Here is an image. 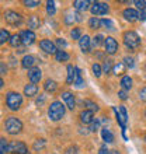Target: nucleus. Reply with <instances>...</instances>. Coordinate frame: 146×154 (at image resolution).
Returning a JSON list of instances; mask_svg holds the SVG:
<instances>
[{"instance_id": "ddd939ff", "label": "nucleus", "mask_w": 146, "mask_h": 154, "mask_svg": "<svg viewBox=\"0 0 146 154\" xmlns=\"http://www.w3.org/2000/svg\"><path fill=\"white\" fill-rule=\"evenodd\" d=\"M79 45H80V49L83 51L84 53L90 52V49H91V39H90L89 35H84V37H81L79 39Z\"/></svg>"}, {"instance_id": "a211bd4d", "label": "nucleus", "mask_w": 146, "mask_h": 154, "mask_svg": "<svg viewBox=\"0 0 146 154\" xmlns=\"http://www.w3.org/2000/svg\"><path fill=\"white\" fill-rule=\"evenodd\" d=\"M73 6H75V8L77 10V13H81V11L89 10L90 2L89 0H76V2H73Z\"/></svg>"}, {"instance_id": "72a5a7b5", "label": "nucleus", "mask_w": 146, "mask_h": 154, "mask_svg": "<svg viewBox=\"0 0 146 154\" xmlns=\"http://www.w3.org/2000/svg\"><path fill=\"white\" fill-rule=\"evenodd\" d=\"M7 149H8L7 140H6L4 137H2V139H0V154H4L6 151H7Z\"/></svg>"}, {"instance_id": "4d7b16f0", "label": "nucleus", "mask_w": 146, "mask_h": 154, "mask_svg": "<svg viewBox=\"0 0 146 154\" xmlns=\"http://www.w3.org/2000/svg\"><path fill=\"white\" fill-rule=\"evenodd\" d=\"M110 154H119V151H117V150H110Z\"/></svg>"}, {"instance_id": "39448f33", "label": "nucleus", "mask_w": 146, "mask_h": 154, "mask_svg": "<svg viewBox=\"0 0 146 154\" xmlns=\"http://www.w3.org/2000/svg\"><path fill=\"white\" fill-rule=\"evenodd\" d=\"M4 20L8 25H18L21 24V16L18 13L13 11V10H7L4 13Z\"/></svg>"}, {"instance_id": "f704fd0d", "label": "nucleus", "mask_w": 146, "mask_h": 154, "mask_svg": "<svg viewBox=\"0 0 146 154\" xmlns=\"http://www.w3.org/2000/svg\"><path fill=\"white\" fill-rule=\"evenodd\" d=\"M124 65H125V67H129V69H132L135 66V60H134V57H131V56H125L124 57Z\"/></svg>"}, {"instance_id": "3c124183", "label": "nucleus", "mask_w": 146, "mask_h": 154, "mask_svg": "<svg viewBox=\"0 0 146 154\" xmlns=\"http://www.w3.org/2000/svg\"><path fill=\"white\" fill-rule=\"evenodd\" d=\"M72 21H75L73 16H66V18H65V23H66V24H72Z\"/></svg>"}, {"instance_id": "c03bdc74", "label": "nucleus", "mask_w": 146, "mask_h": 154, "mask_svg": "<svg viewBox=\"0 0 146 154\" xmlns=\"http://www.w3.org/2000/svg\"><path fill=\"white\" fill-rule=\"evenodd\" d=\"M139 98H141L143 102H146V87H143V88L139 91Z\"/></svg>"}, {"instance_id": "c9c22d12", "label": "nucleus", "mask_w": 146, "mask_h": 154, "mask_svg": "<svg viewBox=\"0 0 146 154\" xmlns=\"http://www.w3.org/2000/svg\"><path fill=\"white\" fill-rule=\"evenodd\" d=\"M70 37H72L73 39H80L81 38V29L80 28H73L72 31H70Z\"/></svg>"}, {"instance_id": "412c9836", "label": "nucleus", "mask_w": 146, "mask_h": 154, "mask_svg": "<svg viewBox=\"0 0 146 154\" xmlns=\"http://www.w3.org/2000/svg\"><path fill=\"white\" fill-rule=\"evenodd\" d=\"M56 87H58L56 81L51 80V79H48V80L45 81V84H44V90L46 91V93H53V91L56 90Z\"/></svg>"}, {"instance_id": "49530a36", "label": "nucleus", "mask_w": 146, "mask_h": 154, "mask_svg": "<svg viewBox=\"0 0 146 154\" xmlns=\"http://www.w3.org/2000/svg\"><path fill=\"white\" fill-rule=\"evenodd\" d=\"M138 20H141V21L146 20V10H142V11L138 13Z\"/></svg>"}, {"instance_id": "9d476101", "label": "nucleus", "mask_w": 146, "mask_h": 154, "mask_svg": "<svg viewBox=\"0 0 146 154\" xmlns=\"http://www.w3.org/2000/svg\"><path fill=\"white\" fill-rule=\"evenodd\" d=\"M40 48L42 49L44 52L51 53V55H55V53L58 52L56 45L53 44V42H51V39H42L40 42Z\"/></svg>"}, {"instance_id": "6e6552de", "label": "nucleus", "mask_w": 146, "mask_h": 154, "mask_svg": "<svg viewBox=\"0 0 146 154\" xmlns=\"http://www.w3.org/2000/svg\"><path fill=\"white\" fill-rule=\"evenodd\" d=\"M114 111H115V115H117V121H118V123L121 125L122 130H125V128H126V121H128V115H126L125 106L121 105V106H119V111L115 109V108H114Z\"/></svg>"}, {"instance_id": "5701e85b", "label": "nucleus", "mask_w": 146, "mask_h": 154, "mask_svg": "<svg viewBox=\"0 0 146 154\" xmlns=\"http://www.w3.org/2000/svg\"><path fill=\"white\" fill-rule=\"evenodd\" d=\"M66 70H68L66 83H68V84H73V83H75V67H73L72 65H69L68 67H66Z\"/></svg>"}, {"instance_id": "f03ea898", "label": "nucleus", "mask_w": 146, "mask_h": 154, "mask_svg": "<svg viewBox=\"0 0 146 154\" xmlns=\"http://www.w3.org/2000/svg\"><path fill=\"white\" fill-rule=\"evenodd\" d=\"M4 128H6V132L8 134H17L20 133L21 129H23V122L16 116H10L7 118V121L4 122Z\"/></svg>"}, {"instance_id": "e433bc0d", "label": "nucleus", "mask_w": 146, "mask_h": 154, "mask_svg": "<svg viewBox=\"0 0 146 154\" xmlns=\"http://www.w3.org/2000/svg\"><path fill=\"white\" fill-rule=\"evenodd\" d=\"M114 66H113V60H104V65H103V72H104V73H108L110 70L113 69Z\"/></svg>"}, {"instance_id": "4be33fe9", "label": "nucleus", "mask_w": 146, "mask_h": 154, "mask_svg": "<svg viewBox=\"0 0 146 154\" xmlns=\"http://www.w3.org/2000/svg\"><path fill=\"white\" fill-rule=\"evenodd\" d=\"M73 84L76 85V87H81V85L84 84V81L81 79V73H80V69L79 67H75V83Z\"/></svg>"}, {"instance_id": "7c9ffc66", "label": "nucleus", "mask_w": 146, "mask_h": 154, "mask_svg": "<svg viewBox=\"0 0 146 154\" xmlns=\"http://www.w3.org/2000/svg\"><path fill=\"white\" fill-rule=\"evenodd\" d=\"M10 32L7 29H0V44H4L6 41H10Z\"/></svg>"}, {"instance_id": "37998d69", "label": "nucleus", "mask_w": 146, "mask_h": 154, "mask_svg": "<svg viewBox=\"0 0 146 154\" xmlns=\"http://www.w3.org/2000/svg\"><path fill=\"white\" fill-rule=\"evenodd\" d=\"M98 128H100V121H94L93 123H91V126H90V130H91V132H94V130H97Z\"/></svg>"}, {"instance_id": "4468645a", "label": "nucleus", "mask_w": 146, "mask_h": 154, "mask_svg": "<svg viewBox=\"0 0 146 154\" xmlns=\"http://www.w3.org/2000/svg\"><path fill=\"white\" fill-rule=\"evenodd\" d=\"M41 77H42V73H41L40 67H33V69L28 70V79L33 81V84L38 83L41 80Z\"/></svg>"}, {"instance_id": "aec40b11", "label": "nucleus", "mask_w": 146, "mask_h": 154, "mask_svg": "<svg viewBox=\"0 0 146 154\" xmlns=\"http://www.w3.org/2000/svg\"><path fill=\"white\" fill-rule=\"evenodd\" d=\"M40 25H41L40 17H36V16H31V17L28 18V28H30V31H33V29L40 28Z\"/></svg>"}, {"instance_id": "9b49d317", "label": "nucleus", "mask_w": 146, "mask_h": 154, "mask_svg": "<svg viewBox=\"0 0 146 154\" xmlns=\"http://www.w3.org/2000/svg\"><path fill=\"white\" fill-rule=\"evenodd\" d=\"M104 46H106V52L108 55H114L118 51V42L113 37H108L104 39Z\"/></svg>"}, {"instance_id": "603ef678", "label": "nucleus", "mask_w": 146, "mask_h": 154, "mask_svg": "<svg viewBox=\"0 0 146 154\" xmlns=\"http://www.w3.org/2000/svg\"><path fill=\"white\" fill-rule=\"evenodd\" d=\"M77 153V147H70L69 150L66 151V154H76Z\"/></svg>"}, {"instance_id": "bf43d9fd", "label": "nucleus", "mask_w": 146, "mask_h": 154, "mask_svg": "<svg viewBox=\"0 0 146 154\" xmlns=\"http://www.w3.org/2000/svg\"><path fill=\"white\" fill-rule=\"evenodd\" d=\"M145 115H146V112H145Z\"/></svg>"}, {"instance_id": "4c0bfd02", "label": "nucleus", "mask_w": 146, "mask_h": 154, "mask_svg": "<svg viewBox=\"0 0 146 154\" xmlns=\"http://www.w3.org/2000/svg\"><path fill=\"white\" fill-rule=\"evenodd\" d=\"M101 27H104V28H108V29H114L113 21L108 20V18H104V20H101Z\"/></svg>"}, {"instance_id": "f3484780", "label": "nucleus", "mask_w": 146, "mask_h": 154, "mask_svg": "<svg viewBox=\"0 0 146 154\" xmlns=\"http://www.w3.org/2000/svg\"><path fill=\"white\" fill-rule=\"evenodd\" d=\"M122 16H124V18H125L126 21H131V23L135 20H138V11L134 10V8H125L124 13H122Z\"/></svg>"}, {"instance_id": "f257e3e1", "label": "nucleus", "mask_w": 146, "mask_h": 154, "mask_svg": "<svg viewBox=\"0 0 146 154\" xmlns=\"http://www.w3.org/2000/svg\"><path fill=\"white\" fill-rule=\"evenodd\" d=\"M48 115L51 118V121H61L63 115H65V105L59 101L52 102L51 106L48 108Z\"/></svg>"}, {"instance_id": "58836bf2", "label": "nucleus", "mask_w": 146, "mask_h": 154, "mask_svg": "<svg viewBox=\"0 0 146 154\" xmlns=\"http://www.w3.org/2000/svg\"><path fill=\"white\" fill-rule=\"evenodd\" d=\"M46 11H48V14H51V16L55 14L56 10H55V3H53V2H48V3H46Z\"/></svg>"}, {"instance_id": "2f4dec72", "label": "nucleus", "mask_w": 146, "mask_h": 154, "mask_svg": "<svg viewBox=\"0 0 146 154\" xmlns=\"http://www.w3.org/2000/svg\"><path fill=\"white\" fill-rule=\"evenodd\" d=\"M103 39H104V37L98 34V35H96V37L93 38V41H91V45H93L94 48H97V46H100V45H101L103 42H104Z\"/></svg>"}, {"instance_id": "1a4fd4ad", "label": "nucleus", "mask_w": 146, "mask_h": 154, "mask_svg": "<svg viewBox=\"0 0 146 154\" xmlns=\"http://www.w3.org/2000/svg\"><path fill=\"white\" fill-rule=\"evenodd\" d=\"M20 38H21V44L25 45V46L33 45L34 42H35V34H34V31H30V29L21 31Z\"/></svg>"}, {"instance_id": "0eeeda50", "label": "nucleus", "mask_w": 146, "mask_h": 154, "mask_svg": "<svg viewBox=\"0 0 146 154\" xmlns=\"http://www.w3.org/2000/svg\"><path fill=\"white\" fill-rule=\"evenodd\" d=\"M91 14L93 16H104L108 13V4L107 3H100V2H94L93 6L90 7Z\"/></svg>"}, {"instance_id": "c85d7f7f", "label": "nucleus", "mask_w": 146, "mask_h": 154, "mask_svg": "<svg viewBox=\"0 0 146 154\" xmlns=\"http://www.w3.org/2000/svg\"><path fill=\"white\" fill-rule=\"evenodd\" d=\"M8 44L11 45V46H14V48H17V46H20L21 45V38H20V35H11L10 37V41H8Z\"/></svg>"}, {"instance_id": "bb28decb", "label": "nucleus", "mask_w": 146, "mask_h": 154, "mask_svg": "<svg viewBox=\"0 0 146 154\" xmlns=\"http://www.w3.org/2000/svg\"><path fill=\"white\" fill-rule=\"evenodd\" d=\"M124 72H125V65H124L122 62L117 63V65H115V66L113 67V73H114V74H117V76H118V74H122Z\"/></svg>"}, {"instance_id": "6e6d98bb", "label": "nucleus", "mask_w": 146, "mask_h": 154, "mask_svg": "<svg viewBox=\"0 0 146 154\" xmlns=\"http://www.w3.org/2000/svg\"><path fill=\"white\" fill-rule=\"evenodd\" d=\"M3 84H4V81H3V79L0 77V88H3Z\"/></svg>"}, {"instance_id": "20e7f679", "label": "nucleus", "mask_w": 146, "mask_h": 154, "mask_svg": "<svg viewBox=\"0 0 146 154\" xmlns=\"http://www.w3.org/2000/svg\"><path fill=\"white\" fill-rule=\"evenodd\" d=\"M6 104L11 111H17L23 104V97L18 93H8L6 97Z\"/></svg>"}, {"instance_id": "423d86ee", "label": "nucleus", "mask_w": 146, "mask_h": 154, "mask_svg": "<svg viewBox=\"0 0 146 154\" xmlns=\"http://www.w3.org/2000/svg\"><path fill=\"white\" fill-rule=\"evenodd\" d=\"M7 151H11L14 154H27L28 153V149L23 142H11L8 143V149Z\"/></svg>"}, {"instance_id": "a878e982", "label": "nucleus", "mask_w": 146, "mask_h": 154, "mask_svg": "<svg viewBox=\"0 0 146 154\" xmlns=\"http://www.w3.org/2000/svg\"><path fill=\"white\" fill-rule=\"evenodd\" d=\"M55 57H56L58 62H66V60H69V55H68L65 51H58V52L55 53Z\"/></svg>"}, {"instance_id": "f8f14e48", "label": "nucleus", "mask_w": 146, "mask_h": 154, "mask_svg": "<svg viewBox=\"0 0 146 154\" xmlns=\"http://www.w3.org/2000/svg\"><path fill=\"white\" fill-rule=\"evenodd\" d=\"M80 121L84 125H91L94 122V112H91L90 109H84L80 112Z\"/></svg>"}, {"instance_id": "a18cd8bd", "label": "nucleus", "mask_w": 146, "mask_h": 154, "mask_svg": "<svg viewBox=\"0 0 146 154\" xmlns=\"http://www.w3.org/2000/svg\"><path fill=\"white\" fill-rule=\"evenodd\" d=\"M56 45H58V46H61V48H65V46H66V41L63 39V38H58V39H56Z\"/></svg>"}, {"instance_id": "dca6fc26", "label": "nucleus", "mask_w": 146, "mask_h": 154, "mask_svg": "<svg viewBox=\"0 0 146 154\" xmlns=\"http://www.w3.org/2000/svg\"><path fill=\"white\" fill-rule=\"evenodd\" d=\"M36 59L33 56V55H25L24 57H23V60H21V66L24 67V69H33L34 65H35Z\"/></svg>"}, {"instance_id": "c756f323", "label": "nucleus", "mask_w": 146, "mask_h": 154, "mask_svg": "<svg viewBox=\"0 0 146 154\" xmlns=\"http://www.w3.org/2000/svg\"><path fill=\"white\" fill-rule=\"evenodd\" d=\"M83 104H84V105L87 106V108H89V109L91 111V112H97V111L100 109L97 104H96V102H93V101H90V100H86V101L83 102Z\"/></svg>"}, {"instance_id": "393cba45", "label": "nucleus", "mask_w": 146, "mask_h": 154, "mask_svg": "<svg viewBox=\"0 0 146 154\" xmlns=\"http://www.w3.org/2000/svg\"><path fill=\"white\" fill-rule=\"evenodd\" d=\"M101 136H103V140L106 143H111L114 140V136H113V133L110 132L107 128H104V129H101Z\"/></svg>"}, {"instance_id": "2eb2a0df", "label": "nucleus", "mask_w": 146, "mask_h": 154, "mask_svg": "<svg viewBox=\"0 0 146 154\" xmlns=\"http://www.w3.org/2000/svg\"><path fill=\"white\" fill-rule=\"evenodd\" d=\"M62 98H63V101L66 102V105H68L69 109H75V106H76V101H75V97H73L72 93H68V91L62 93Z\"/></svg>"}, {"instance_id": "09e8293b", "label": "nucleus", "mask_w": 146, "mask_h": 154, "mask_svg": "<svg viewBox=\"0 0 146 154\" xmlns=\"http://www.w3.org/2000/svg\"><path fill=\"white\" fill-rule=\"evenodd\" d=\"M98 154H110V150L107 149V146H101V147H100V151H98Z\"/></svg>"}, {"instance_id": "8fccbe9b", "label": "nucleus", "mask_w": 146, "mask_h": 154, "mask_svg": "<svg viewBox=\"0 0 146 154\" xmlns=\"http://www.w3.org/2000/svg\"><path fill=\"white\" fill-rule=\"evenodd\" d=\"M6 72H7V67H6L4 63H2L0 65V74H6Z\"/></svg>"}, {"instance_id": "6ab92c4d", "label": "nucleus", "mask_w": 146, "mask_h": 154, "mask_svg": "<svg viewBox=\"0 0 146 154\" xmlns=\"http://www.w3.org/2000/svg\"><path fill=\"white\" fill-rule=\"evenodd\" d=\"M36 93H38L36 84H27L24 87V95H27V97H34V95H36Z\"/></svg>"}, {"instance_id": "7ed1b4c3", "label": "nucleus", "mask_w": 146, "mask_h": 154, "mask_svg": "<svg viewBox=\"0 0 146 154\" xmlns=\"http://www.w3.org/2000/svg\"><path fill=\"white\" fill-rule=\"evenodd\" d=\"M124 44H125L126 48L129 49H138L139 45H141V38L135 31H126L124 34Z\"/></svg>"}, {"instance_id": "5fc2aeb1", "label": "nucleus", "mask_w": 146, "mask_h": 154, "mask_svg": "<svg viewBox=\"0 0 146 154\" xmlns=\"http://www.w3.org/2000/svg\"><path fill=\"white\" fill-rule=\"evenodd\" d=\"M44 101H45V97H44V95H41V97L36 100V104H38V105H41V104H44Z\"/></svg>"}, {"instance_id": "b1692460", "label": "nucleus", "mask_w": 146, "mask_h": 154, "mask_svg": "<svg viewBox=\"0 0 146 154\" xmlns=\"http://www.w3.org/2000/svg\"><path fill=\"white\" fill-rule=\"evenodd\" d=\"M121 87L124 90H131L132 88V79L129 76H124L121 79Z\"/></svg>"}, {"instance_id": "864d4df0", "label": "nucleus", "mask_w": 146, "mask_h": 154, "mask_svg": "<svg viewBox=\"0 0 146 154\" xmlns=\"http://www.w3.org/2000/svg\"><path fill=\"white\" fill-rule=\"evenodd\" d=\"M73 17H75V20H76V21H81V20H83V17H81L80 13H76Z\"/></svg>"}, {"instance_id": "cd10ccee", "label": "nucleus", "mask_w": 146, "mask_h": 154, "mask_svg": "<svg viewBox=\"0 0 146 154\" xmlns=\"http://www.w3.org/2000/svg\"><path fill=\"white\" fill-rule=\"evenodd\" d=\"M89 25L91 29H96V28H100L101 27V20H98L97 17H91L89 21Z\"/></svg>"}, {"instance_id": "473e14b6", "label": "nucleus", "mask_w": 146, "mask_h": 154, "mask_svg": "<svg viewBox=\"0 0 146 154\" xmlns=\"http://www.w3.org/2000/svg\"><path fill=\"white\" fill-rule=\"evenodd\" d=\"M91 70H93V73H94V76L96 77H100L101 76V73H103V67L98 63H94L93 66H91Z\"/></svg>"}, {"instance_id": "a19ab883", "label": "nucleus", "mask_w": 146, "mask_h": 154, "mask_svg": "<svg viewBox=\"0 0 146 154\" xmlns=\"http://www.w3.org/2000/svg\"><path fill=\"white\" fill-rule=\"evenodd\" d=\"M44 146H45L44 139H40V140H36V142L34 143V149H35V150H40V149H42Z\"/></svg>"}, {"instance_id": "79ce46f5", "label": "nucleus", "mask_w": 146, "mask_h": 154, "mask_svg": "<svg viewBox=\"0 0 146 154\" xmlns=\"http://www.w3.org/2000/svg\"><path fill=\"white\" fill-rule=\"evenodd\" d=\"M135 6L142 11V10H146V2H143V0H136L135 2Z\"/></svg>"}, {"instance_id": "de8ad7c7", "label": "nucleus", "mask_w": 146, "mask_h": 154, "mask_svg": "<svg viewBox=\"0 0 146 154\" xmlns=\"http://www.w3.org/2000/svg\"><path fill=\"white\" fill-rule=\"evenodd\" d=\"M118 97L121 98L122 101H125L126 98H128V95H126V91H125V90H121V91L118 93Z\"/></svg>"}, {"instance_id": "13d9d810", "label": "nucleus", "mask_w": 146, "mask_h": 154, "mask_svg": "<svg viewBox=\"0 0 146 154\" xmlns=\"http://www.w3.org/2000/svg\"><path fill=\"white\" fill-rule=\"evenodd\" d=\"M145 139H146V136H145Z\"/></svg>"}, {"instance_id": "ea45409f", "label": "nucleus", "mask_w": 146, "mask_h": 154, "mask_svg": "<svg viewBox=\"0 0 146 154\" xmlns=\"http://www.w3.org/2000/svg\"><path fill=\"white\" fill-rule=\"evenodd\" d=\"M24 6H27V7H36V6H40V2L38 0H25Z\"/></svg>"}]
</instances>
